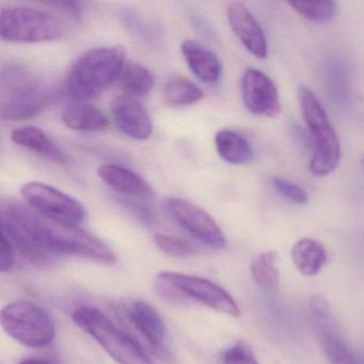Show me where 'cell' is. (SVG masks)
<instances>
[{
	"label": "cell",
	"mask_w": 364,
	"mask_h": 364,
	"mask_svg": "<svg viewBox=\"0 0 364 364\" xmlns=\"http://www.w3.org/2000/svg\"><path fill=\"white\" fill-rule=\"evenodd\" d=\"M65 21L40 8L9 6L1 9L0 36L4 41L39 43L55 41L65 35Z\"/></svg>",
	"instance_id": "cell-6"
},
{
	"label": "cell",
	"mask_w": 364,
	"mask_h": 364,
	"mask_svg": "<svg viewBox=\"0 0 364 364\" xmlns=\"http://www.w3.org/2000/svg\"><path fill=\"white\" fill-rule=\"evenodd\" d=\"M21 195L29 208L50 220L80 227L86 220L87 212L75 198L60 189L42 182L23 185Z\"/></svg>",
	"instance_id": "cell-8"
},
{
	"label": "cell",
	"mask_w": 364,
	"mask_h": 364,
	"mask_svg": "<svg viewBox=\"0 0 364 364\" xmlns=\"http://www.w3.org/2000/svg\"><path fill=\"white\" fill-rule=\"evenodd\" d=\"M363 166H364V159H363Z\"/></svg>",
	"instance_id": "cell-36"
},
{
	"label": "cell",
	"mask_w": 364,
	"mask_h": 364,
	"mask_svg": "<svg viewBox=\"0 0 364 364\" xmlns=\"http://www.w3.org/2000/svg\"><path fill=\"white\" fill-rule=\"evenodd\" d=\"M223 364H259L250 349L244 344H236L223 353Z\"/></svg>",
	"instance_id": "cell-31"
},
{
	"label": "cell",
	"mask_w": 364,
	"mask_h": 364,
	"mask_svg": "<svg viewBox=\"0 0 364 364\" xmlns=\"http://www.w3.org/2000/svg\"><path fill=\"white\" fill-rule=\"evenodd\" d=\"M125 65V50L121 46L87 50L70 69L63 92L76 102L93 99L119 80Z\"/></svg>",
	"instance_id": "cell-2"
},
{
	"label": "cell",
	"mask_w": 364,
	"mask_h": 364,
	"mask_svg": "<svg viewBox=\"0 0 364 364\" xmlns=\"http://www.w3.org/2000/svg\"><path fill=\"white\" fill-rule=\"evenodd\" d=\"M112 114L117 127L127 137L144 141L153 133L152 121L146 108L129 97H120L112 104Z\"/></svg>",
	"instance_id": "cell-14"
},
{
	"label": "cell",
	"mask_w": 364,
	"mask_h": 364,
	"mask_svg": "<svg viewBox=\"0 0 364 364\" xmlns=\"http://www.w3.org/2000/svg\"><path fill=\"white\" fill-rule=\"evenodd\" d=\"M181 50L189 69L201 82L214 85L220 80L223 65L213 50L193 40L183 41Z\"/></svg>",
	"instance_id": "cell-16"
},
{
	"label": "cell",
	"mask_w": 364,
	"mask_h": 364,
	"mask_svg": "<svg viewBox=\"0 0 364 364\" xmlns=\"http://www.w3.org/2000/svg\"><path fill=\"white\" fill-rule=\"evenodd\" d=\"M164 276L171 281L178 291L189 300L198 301L217 312L237 317L240 310L231 295L216 283L191 274L176 272H164Z\"/></svg>",
	"instance_id": "cell-10"
},
{
	"label": "cell",
	"mask_w": 364,
	"mask_h": 364,
	"mask_svg": "<svg viewBox=\"0 0 364 364\" xmlns=\"http://www.w3.org/2000/svg\"><path fill=\"white\" fill-rule=\"evenodd\" d=\"M125 205L142 221L146 223H153L155 220V217L153 216L152 212L149 208H144L142 204L136 203V202L125 201Z\"/></svg>",
	"instance_id": "cell-34"
},
{
	"label": "cell",
	"mask_w": 364,
	"mask_h": 364,
	"mask_svg": "<svg viewBox=\"0 0 364 364\" xmlns=\"http://www.w3.org/2000/svg\"><path fill=\"white\" fill-rule=\"evenodd\" d=\"M155 287H156L157 294L163 299H165L166 301L172 302V304H187V302H191L178 291V287L171 281L168 280L164 276L163 272H161L159 277H157L156 281H155Z\"/></svg>",
	"instance_id": "cell-30"
},
{
	"label": "cell",
	"mask_w": 364,
	"mask_h": 364,
	"mask_svg": "<svg viewBox=\"0 0 364 364\" xmlns=\"http://www.w3.org/2000/svg\"><path fill=\"white\" fill-rule=\"evenodd\" d=\"M154 240L155 245L161 252L176 259H184L197 252L193 244L176 236L156 234Z\"/></svg>",
	"instance_id": "cell-26"
},
{
	"label": "cell",
	"mask_w": 364,
	"mask_h": 364,
	"mask_svg": "<svg viewBox=\"0 0 364 364\" xmlns=\"http://www.w3.org/2000/svg\"><path fill=\"white\" fill-rule=\"evenodd\" d=\"M272 185L274 191H278L280 195L291 200L294 203L304 205L308 202V195L306 191L297 184L289 182V180H285L280 176H274L272 178Z\"/></svg>",
	"instance_id": "cell-28"
},
{
	"label": "cell",
	"mask_w": 364,
	"mask_h": 364,
	"mask_svg": "<svg viewBox=\"0 0 364 364\" xmlns=\"http://www.w3.org/2000/svg\"><path fill=\"white\" fill-rule=\"evenodd\" d=\"M21 364H57L55 362L48 361V360L37 359V358H29V359L23 360Z\"/></svg>",
	"instance_id": "cell-35"
},
{
	"label": "cell",
	"mask_w": 364,
	"mask_h": 364,
	"mask_svg": "<svg viewBox=\"0 0 364 364\" xmlns=\"http://www.w3.org/2000/svg\"><path fill=\"white\" fill-rule=\"evenodd\" d=\"M1 232L21 255L38 267H48L61 255H73L102 265L116 263V255L102 240L80 227L50 220L16 202L1 206Z\"/></svg>",
	"instance_id": "cell-1"
},
{
	"label": "cell",
	"mask_w": 364,
	"mask_h": 364,
	"mask_svg": "<svg viewBox=\"0 0 364 364\" xmlns=\"http://www.w3.org/2000/svg\"><path fill=\"white\" fill-rule=\"evenodd\" d=\"M278 255L274 251H266L253 259L251 274L253 280L262 289L276 291L279 287V270L277 267Z\"/></svg>",
	"instance_id": "cell-23"
},
{
	"label": "cell",
	"mask_w": 364,
	"mask_h": 364,
	"mask_svg": "<svg viewBox=\"0 0 364 364\" xmlns=\"http://www.w3.org/2000/svg\"><path fill=\"white\" fill-rule=\"evenodd\" d=\"M291 259L300 274L306 277L316 276L327 262V251L317 240L304 238L294 245Z\"/></svg>",
	"instance_id": "cell-20"
},
{
	"label": "cell",
	"mask_w": 364,
	"mask_h": 364,
	"mask_svg": "<svg viewBox=\"0 0 364 364\" xmlns=\"http://www.w3.org/2000/svg\"><path fill=\"white\" fill-rule=\"evenodd\" d=\"M123 18L134 35L150 44H153V41H156L157 35L154 27L148 21L144 20V16H138L134 12H127Z\"/></svg>",
	"instance_id": "cell-27"
},
{
	"label": "cell",
	"mask_w": 364,
	"mask_h": 364,
	"mask_svg": "<svg viewBox=\"0 0 364 364\" xmlns=\"http://www.w3.org/2000/svg\"><path fill=\"white\" fill-rule=\"evenodd\" d=\"M1 327L21 344L31 348H46L56 338V326L42 306L29 301H16L0 313Z\"/></svg>",
	"instance_id": "cell-7"
},
{
	"label": "cell",
	"mask_w": 364,
	"mask_h": 364,
	"mask_svg": "<svg viewBox=\"0 0 364 364\" xmlns=\"http://www.w3.org/2000/svg\"><path fill=\"white\" fill-rule=\"evenodd\" d=\"M298 100L304 122L314 144L310 171L316 176H326L338 167L341 146L325 108L311 89L300 87Z\"/></svg>",
	"instance_id": "cell-5"
},
{
	"label": "cell",
	"mask_w": 364,
	"mask_h": 364,
	"mask_svg": "<svg viewBox=\"0 0 364 364\" xmlns=\"http://www.w3.org/2000/svg\"><path fill=\"white\" fill-rule=\"evenodd\" d=\"M166 205L172 218L198 242L210 249L225 246L223 230L203 208L183 198H169Z\"/></svg>",
	"instance_id": "cell-9"
},
{
	"label": "cell",
	"mask_w": 364,
	"mask_h": 364,
	"mask_svg": "<svg viewBox=\"0 0 364 364\" xmlns=\"http://www.w3.org/2000/svg\"><path fill=\"white\" fill-rule=\"evenodd\" d=\"M310 309L313 314L318 318H326L329 315V304L321 296L315 295L311 298Z\"/></svg>",
	"instance_id": "cell-33"
},
{
	"label": "cell",
	"mask_w": 364,
	"mask_h": 364,
	"mask_svg": "<svg viewBox=\"0 0 364 364\" xmlns=\"http://www.w3.org/2000/svg\"><path fill=\"white\" fill-rule=\"evenodd\" d=\"M215 146L219 156L231 165H246L255 157V150L250 142L242 134L232 129L217 132Z\"/></svg>",
	"instance_id": "cell-19"
},
{
	"label": "cell",
	"mask_w": 364,
	"mask_h": 364,
	"mask_svg": "<svg viewBox=\"0 0 364 364\" xmlns=\"http://www.w3.org/2000/svg\"><path fill=\"white\" fill-rule=\"evenodd\" d=\"M341 61H334L332 67L328 70V82L332 95L336 99H344L347 95V71Z\"/></svg>",
	"instance_id": "cell-29"
},
{
	"label": "cell",
	"mask_w": 364,
	"mask_h": 364,
	"mask_svg": "<svg viewBox=\"0 0 364 364\" xmlns=\"http://www.w3.org/2000/svg\"><path fill=\"white\" fill-rule=\"evenodd\" d=\"M127 315L134 329L159 353V357L165 361H172L171 353L166 347L167 327L155 308L148 302L138 300L131 304Z\"/></svg>",
	"instance_id": "cell-12"
},
{
	"label": "cell",
	"mask_w": 364,
	"mask_h": 364,
	"mask_svg": "<svg viewBox=\"0 0 364 364\" xmlns=\"http://www.w3.org/2000/svg\"><path fill=\"white\" fill-rule=\"evenodd\" d=\"M321 347L330 364H359L348 347L330 332L321 334Z\"/></svg>",
	"instance_id": "cell-25"
},
{
	"label": "cell",
	"mask_w": 364,
	"mask_h": 364,
	"mask_svg": "<svg viewBox=\"0 0 364 364\" xmlns=\"http://www.w3.org/2000/svg\"><path fill=\"white\" fill-rule=\"evenodd\" d=\"M121 90L125 97H142L148 95L154 87L152 73L139 63H127L118 80Z\"/></svg>",
	"instance_id": "cell-22"
},
{
	"label": "cell",
	"mask_w": 364,
	"mask_h": 364,
	"mask_svg": "<svg viewBox=\"0 0 364 364\" xmlns=\"http://www.w3.org/2000/svg\"><path fill=\"white\" fill-rule=\"evenodd\" d=\"M11 140L22 148L27 149L44 159L55 163L63 164L65 159L58 144L46 133L36 127H23L14 129L11 133Z\"/></svg>",
	"instance_id": "cell-18"
},
{
	"label": "cell",
	"mask_w": 364,
	"mask_h": 364,
	"mask_svg": "<svg viewBox=\"0 0 364 364\" xmlns=\"http://www.w3.org/2000/svg\"><path fill=\"white\" fill-rule=\"evenodd\" d=\"M97 176L109 188L125 197L146 199L154 196L152 187L142 176L123 166L105 164L97 170Z\"/></svg>",
	"instance_id": "cell-15"
},
{
	"label": "cell",
	"mask_w": 364,
	"mask_h": 364,
	"mask_svg": "<svg viewBox=\"0 0 364 364\" xmlns=\"http://www.w3.org/2000/svg\"><path fill=\"white\" fill-rule=\"evenodd\" d=\"M61 120L69 129L87 133L103 131L109 125V119L100 108L85 102H73L65 106Z\"/></svg>",
	"instance_id": "cell-17"
},
{
	"label": "cell",
	"mask_w": 364,
	"mask_h": 364,
	"mask_svg": "<svg viewBox=\"0 0 364 364\" xmlns=\"http://www.w3.org/2000/svg\"><path fill=\"white\" fill-rule=\"evenodd\" d=\"M242 101L251 114L274 118L281 112L280 97L274 82L257 69H248L240 80Z\"/></svg>",
	"instance_id": "cell-11"
},
{
	"label": "cell",
	"mask_w": 364,
	"mask_h": 364,
	"mask_svg": "<svg viewBox=\"0 0 364 364\" xmlns=\"http://www.w3.org/2000/svg\"><path fill=\"white\" fill-rule=\"evenodd\" d=\"M72 318L119 364H155L133 336L114 325L97 309L80 306L74 311Z\"/></svg>",
	"instance_id": "cell-4"
},
{
	"label": "cell",
	"mask_w": 364,
	"mask_h": 364,
	"mask_svg": "<svg viewBox=\"0 0 364 364\" xmlns=\"http://www.w3.org/2000/svg\"><path fill=\"white\" fill-rule=\"evenodd\" d=\"M227 16L230 27L245 48L255 58L265 59L268 50L263 29L247 6L240 1L231 3Z\"/></svg>",
	"instance_id": "cell-13"
},
{
	"label": "cell",
	"mask_w": 364,
	"mask_h": 364,
	"mask_svg": "<svg viewBox=\"0 0 364 364\" xmlns=\"http://www.w3.org/2000/svg\"><path fill=\"white\" fill-rule=\"evenodd\" d=\"M289 6L302 18L313 23L329 22L338 11L333 1H291Z\"/></svg>",
	"instance_id": "cell-24"
},
{
	"label": "cell",
	"mask_w": 364,
	"mask_h": 364,
	"mask_svg": "<svg viewBox=\"0 0 364 364\" xmlns=\"http://www.w3.org/2000/svg\"><path fill=\"white\" fill-rule=\"evenodd\" d=\"M56 92L27 68L8 65L0 77V114L4 121H23L41 114Z\"/></svg>",
	"instance_id": "cell-3"
},
{
	"label": "cell",
	"mask_w": 364,
	"mask_h": 364,
	"mask_svg": "<svg viewBox=\"0 0 364 364\" xmlns=\"http://www.w3.org/2000/svg\"><path fill=\"white\" fill-rule=\"evenodd\" d=\"M203 97V91L184 76H170L163 89L164 102L171 107L193 105L199 103Z\"/></svg>",
	"instance_id": "cell-21"
},
{
	"label": "cell",
	"mask_w": 364,
	"mask_h": 364,
	"mask_svg": "<svg viewBox=\"0 0 364 364\" xmlns=\"http://www.w3.org/2000/svg\"><path fill=\"white\" fill-rule=\"evenodd\" d=\"M16 248L10 238L1 232V255H0V272H6L12 269L16 263Z\"/></svg>",
	"instance_id": "cell-32"
}]
</instances>
